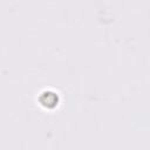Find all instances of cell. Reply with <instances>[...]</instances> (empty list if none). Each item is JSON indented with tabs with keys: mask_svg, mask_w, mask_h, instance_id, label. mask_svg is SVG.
Returning a JSON list of instances; mask_svg holds the SVG:
<instances>
[{
	"mask_svg": "<svg viewBox=\"0 0 150 150\" xmlns=\"http://www.w3.org/2000/svg\"><path fill=\"white\" fill-rule=\"evenodd\" d=\"M38 101L46 109H54L59 104V94L53 90H43L39 94Z\"/></svg>",
	"mask_w": 150,
	"mask_h": 150,
	"instance_id": "6da1fadb",
	"label": "cell"
}]
</instances>
